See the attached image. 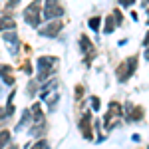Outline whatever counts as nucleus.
<instances>
[{"instance_id":"f257e3e1","label":"nucleus","mask_w":149,"mask_h":149,"mask_svg":"<svg viewBox=\"0 0 149 149\" xmlns=\"http://www.w3.org/2000/svg\"><path fill=\"white\" fill-rule=\"evenodd\" d=\"M56 66H58L56 58H50V56L38 58V81L48 80V76L52 74V68H56Z\"/></svg>"},{"instance_id":"f03ea898","label":"nucleus","mask_w":149,"mask_h":149,"mask_svg":"<svg viewBox=\"0 0 149 149\" xmlns=\"http://www.w3.org/2000/svg\"><path fill=\"white\" fill-rule=\"evenodd\" d=\"M40 8H42V0H34L26 10H24V20L30 24V26H34V28H38L40 26Z\"/></svg>"},{"instance_id":"7ed1b4c3","label":"nucleus","mask_w":149,"mask_h":149,"mask_svg":"<svg viewBox=\"0 0 149 149\" xmlns=\"http://www.w3.org/2000/svg\"><path fill=\"white\" fill-rule=\"evenodd\" d=\"M135 68H137V58H135V56L127 58V62H125V64H121L119 70H117V72H119V81H125L127 78L135 72Z\"/></svg>"},{"instance_id":"20e7f679","label":"nucleus","mask_w":149,"mask_h":149,"mask_svg":"<svg viewBox=\"0 0 149 149\" xmlns=\"http://www.w3.org/2000/svg\"><path fill=\"white\" fill-rule=\"evenodd\" d=\"M62 22L60 20H52V22H48L44 28H40L38 30V34L40 36H46V38H54V36H58L60 32H62Z\"/></svg>"},{"instance_id":"39448f33","label":"nucleus","mask_w":149,"mask_h":149,"mask_svg":"<svg viewBox=\"0 0 149 149\" xmlns=\"http://www.w3.org/2000/svg\"><path fill=\"white\" fill-rule=\"evenodd\" d=\"M64 14V8L58 4V0H46V10H44V16L48 20H54V18H60Z\"/></svg>"},{"instance_id":"423d86ee","label":"nucleus","mask_w":149,"mask_h":149,"mask_svg":"<svg viewBox=\"0 0 149 149\" xmlns=\"http://www.w3.org/2000/svg\"><path fill=\"white\" fill-rule=\"evenodd\" d=\"M121 115V107H119V103H109V111L105 113V127H111L113 125V119H117Z\"/></svg>"},{"instance_id":"0eeeda50","label":"nucleus","mask_w":149,"mask_h":149,"mask_svg":"<svg viewBox=\"0 0 149 149\" xmlns=\"http://www.w3.org/2000/svg\"><path fill=\"white\" fill-rule=\"evenodd\" d=\"M4 42H8V44H10V52H12V54H16V52H18V44H20V42H18V36H16L14 30H10V32H6V34H4Z\"/></svg>"},{"instance_id":"6e6552de","label":"nucleus","mask_w":149,"mask_h":149,"mask_svg":"<svg viewBox=\"0 0 149 149\" xmlns=\"http://www.w3.org/2000/svg\"><path fill=\"white\" fill-rule=\"evenodd\" d=\"M90 113L86 111V115L81 117V121H80V129H81V133H84V137L86 139H92V127H90Z\"/></svg>"},{"instance_id":"1a4fd4ad","label":"nucleus","mask_w":149,"mask_h":149,"mask_svg":"<svg viewBox=\"0 0 149 149\" xmlns=\"http://www.w3.org/2000/svg\"><path fill=\"white\" fill-rule=\"evenodd\" d=\"M16 28V22L12 20L10 16H2L0 18V32H6V30H14Z\"/></svg>"},{"instance_id":"9d476101","label":"nucleus","mask_w":149,"mask_h":149,"mask_svg":"<svg viewBox=\"0 0 149 149\" xmlns=\"http://www.w3.org/2000/svg\"><path fill=\"white\" fill-rule=\"evenodd\" d=\"M80 48L88 54V56H93V46H92V42H90L86 36H81V38H80Z\"/></svg>"},{"instance_id":"9b49d317","label":"nucleus","mask_w":149,"mask_h":149,"mask_svg":"<svg viewBox=\"0 0 149 149\" xmlns=\"http://www.w3.org/2000/svg\"><path fill=\"white\" fill-rule=\"evenodd\" d=\"M32 113H34V121L44 125V115H42V109H40V103H34L32 105Z\"/></svg>"},{"instance_id":"f8f14e48","label":"nucleus","mask_w":149,"mask_h":149,"mask_svg":"<svg viewBox=\"0 0 149 149\" xmlns=\"http://www.w3.org/2000/svg\"><path fill=\"white\" fill-rule=\"evenodd\" d=\"M56 86H58L56 80H50L48 84H44V86H42V97H46V95L52 92V90H56Z\"/></svg>"},{"instance_id":"ddd939ff","label":"nucleus","mask_w":149,"mask_h":149,"mask_svg":"<svg viewBox=\"0 0 149 149\" xmlns=\"http://www.w3.org/2000/svg\"><path fill=\"white\" fill-rule=\"evenodd\" d=\"M30 113H32V109H26V111H24V115H22V121H20V123L16 125V131H20L22 127H26V125H28V121H30Z\"/></svg>"},{"instance_id":"4468645a","label":"nucleus","mask_w":149,"mask_h":149,"mask_svg":"<svg viewBox=\"0 0 149 149\" xmlns=\"http://www.w3.org/2000/svg\"><path fill=\"white\" fill-rule=\"evenodd\" d=\"M113 30H115V18H113V16H109V18L105 20V28H103V32H105V34H111Z\"/></svg>"},{"instance_id":"2eb2a0df","label":"nucleus","mask_w":149,"mask_h":149,"mask_svg":"<svg viewBox=\"0 0 149 149\" xmlns=\"http://www.w3.org/2000/svg\"><path fill=\"white\" fill-rule=\"evenodd\" d=\"M8 141H10V131H8V129H2V131H0V149L4 147Z\"/></svg>"},{"instance_id":"dca6fc26","label":"nucleus","mask_w":149,"mask_h":149,"mask_svg":"<svg viewBox=\"0 0 149 149\" xmlns=\"http://www.w3.org/2000/svg\"><path fill=\"white\" fill-rule=\"evenodd\" d=\"M10 66H4V64H0V78H6L8 74H10Z\"/></svg>"},{"instance_id":"f3484780","label":"nucleus","mask_w":149,"mask_h":149,"mask_svg":"<svg viewBox=\"0 0 149 149\" xmlns=\"http://www.w3.org/2000/svg\"><path fill=\"white\" fill-rule=\"evenodd\" d=\"M32 149H50V145H48L46 139H40V141H38V143H36Z\"/></svg>"},{"instance_id":"a211bd4d","label":"nucleus","mask_w":149,"mask_h":149,"mask_svg":"<svg viewBox=\"0 0 149 149\" xmlns=\"http://www.w3.org/2000/svg\"><path fill=\"white\" fill-rule=\"evenodd\" d=\"M100 22H102V20H100L97 16H93L92 20H90V28H92V30H97V28H100Z\"/></svg>"},{"instance_id":"6ab92c4d","label":"nucleus","mask_w":149,"mask_h":149,"mask_svg":"<svg viewBox=\"0 0 149 149\" xmlns=\"http://www.w3.org/2000/svg\"><path fill=\"white\" fill-rule=\"evenodd\" d=\"M90 103H92V109H100V100H97L95 95L90 97Z\"/></svg>"},{"instance_id":"aec40b11","label":"nucleus","mask_w":149,"mask_h":149,"mask_svg":"<svg viewBox=\"0 0 149 149\" xmlns=\"http://www.w3.org/2000/svg\"><path fill=\"white\" fill-rule=\"evenodd\" d=\"M133 2H135V0H119V6H123V8H129Z\"/></svg>"},{"instance_id":"412c9836","label":"nucleus","mask_w":149,"mask_h":149,"mask_svg":"<svg viewBox=\"0 0 149 149\" xmlns=\"http://www.w3.org/2000/svg\"><path fill=\"white\" fill-rule=\"evenodd\" d=\"M113 18L117 20V24H121V12H119V10H115V12H113Z\"/></svg>"},{"instance_id":"4be33fe9","label":"nucleus","mask_w":149,"mask_h":149,"mask_svg":"<svg viewBox=\"0 0 149 149\" xmlns=\"http://www.w3.org/2000/svg\"><path fill=\"white\" fill-rule=\"evenodd\" d=\"M34 88H36V81H32V84L28 86V93H30V95H34V92H36Z\"/></svg>"},{"instance_id":"5701e85b","label":"nucleus","mask_w":149,"mask_h":149,"mask_svg":"<svg viewBox=\"0 0 149 149\" xmlns=\"http://www.w3.org/2000/svg\"><path fill=\"white\" fill-rule=\"evenodd\" d=\"M81 90H84L81 86H78V88H76V95H78V97H80V95H81Z\"/></svg>"},{"instance_id":"b1692460","label":"nucleus","mask_w":149,"mask_h":149,"mask_svg":"<svg viewBox=\"0 0 149 149\" xmlns=\"http://www.w3.org/2000/svg\"><path fill=\"white\" fill-rule=\"evenodd\" d=\"M143 44H145V46H149V32L145 34V40H143Z\"/></svg>"},{"instance_id":"393cba45","label":"nucleus","mask_w":149,"mask_h":149,"mask_svg":"<svg viewBox=\"0 0 149 149\" xmlns=\"http://www.w3.org/2000/svg\"><path fill=\"white\" fill-rule=\"evenodd\" d=\"M8 2H10V6H16L18 4V0H8Z\"/></svg>"},{"instance_id":"a878e982","label":"nucleus","mask_w":149,"mask_h":149,"mask_svg":"<svg viewBox=\"0 0 149 149\" xmlns=\"http://www.w3.org/2000/svg\"><path fill=\"white\" fill-rule=\"evenodd\" d=\"M145 58L149 60V46H147V50H145Z\"/></svg>"},{"instance_id":"bb28decb","label":"nucleus","mask_w":149,"mask_h":149,"mask_svg":"<svg viewBox=\"0 0 149 149\" xmlns=\"http://www.w3.org/2000/svg\"><path fill=\"white\" fill-rule=\"evenodd\" d=\"M147 2H149V0H143V6H147Z\"/></svg>"},{"instance_id":"cd10ccee","label":"nucleus","mask_w":149,"mask_h":149,"mask_svg":"<svg viewBox=\"0 0 149 149\" xmlns=\"http://www.w3.org/2000/svg\"><path fill=\"white\" fill-rule=\"evenodd\" d=\"M147 24H149V10H147Z\"/></svg>"},{"instance_id":"c85d7f7f","label":"nucleus","mask_w":149,"mask_h":149,"mask_svg":"<svg viewBox=\"0 0 149 149\" xmlns=\"http://www.w3.org/2000/svg\"><path fill=\"white\" fill-rule=\"evenodd\" d=\"M14 149H16V147H14Z\"/></svg>"}]
</instances>
